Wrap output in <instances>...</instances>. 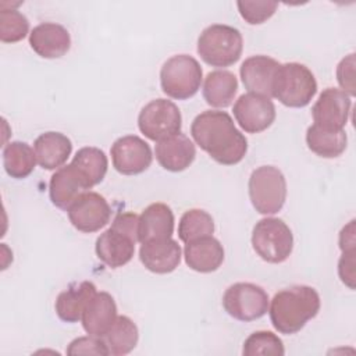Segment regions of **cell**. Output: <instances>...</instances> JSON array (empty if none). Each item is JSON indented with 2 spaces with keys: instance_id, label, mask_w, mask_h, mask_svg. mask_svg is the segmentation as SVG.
<instances>
[{
  "instance_id": "obj_1",
  "label": "cell",
  "mask_w": 356,
  "mask_h": 356,
  "mask_svg": "<svg viewBox=\"0 0 356 356\" xmlns=\"http://www.w3.org/2000/svg\"><path fill=\"white\" fill-rule=\"evenodd\" d=\"M191 135L202 150L222 165L238 164L248 152V139L225 111L206 110L197 114Z\"/></svg>"
},
{
  "instance_id": "obj_2",
  "label": "cell",
  "mask_w": 356,
  "mask_h": 356,
  "mask_svg": "<svg viewBox=\"0 0 356 356\" xmlns=\"http://www.w3.org/2000/svg\"><path fill=\"white\" fill-rule=\"evenodd\" d=\"M321 300L317 291L309 285H292L274 295L270 303V320L281 334L299 332L320 310Z\"/></svg>"
},
{
  "instance_id": "obj_3",
  "label": "cell",
  "mask_w": 356,
  "mask_h": 356,
  "mask_svg": "<svg viewBox=\"0 0 356 356\" xmlns=\"http://www.w3.org/2000/svg\"><path fill=\"white\" fill-rule=\"evenodd\" d=\"M139 216L132 211L118 213L108 229L96 239L95 250L100 261L110 268H118L131 261L138 242Z\"/></svg>"
},
{
  "instance_id": "obj_4",
  "label": "cell",
  "mask_w": 356,
  "mask_h": 356,
  "mask_svg": "<svg viewBox=\"0 0 356 356\" xmlns=\"http://www.w3.org/2000/svg\"><path fill=\"white\" fill-rule=\"evenodd\" d=\"M317 92L313 72L300 63L280 64L271 88V96L284 106L300 108L307 106Z\"/></svg>"
},
{
  "instance_id": "obj_5",
  "label": "cell",
  "mask_w": 356,
  "mask_h": 356,
  "mask_svg": "<svg viewBox=\"0 0 356 356\" xmlns=\"http://www.w3.org/2000/svg\"><path fill=\"white\" fill-rule=\"evenodd\" d=\"M242 49L243 39L239 29L225 24L209 25L197 39V53L211 67L235 64L241 58Z\"/></svg>"
},
{
  "instance_id": "obj_6",
  "label": "cell",
  "mask_w": 356,
  "mask_h": 356,
  "mask_svg": "<svg viewBox=\"0 0 356 356\" xmlns=\"http://www.w3.org/2000/svg\"><path fill=\"white\" fill-rule=\"evenodd\" d=\"M203 79V71L196 58L188 54L170 57L160 70V86L163 92L177 100H186L197 93Z\"/></svg>"
},
{
  "instance_id": "obj_7",
  "label": "cell",
  "mask_w": 356,
  "mask_h": 356,
  "mask_svg": "<svg viewBox=\"0 0 356 356\" xmlns=\"http://www.w3.org/2000/svg\"><path fill=\"white\" fill-rule=\"evenodd\" d=\"M249 197L260 214L278 213L286 200V179L274 165H260L249 177Z\"/></svg>"
},
{
  "instance_id": "obj_8",
  "label": "cell",
  "mask_w": 356,
  "mask_h": 356,
  "mask_svg": "<svg viewBox=\"0 0 356 356\" xmlns=\"http://www.w3.org/2000/svg\"><path fill=\"white\" fill-rule=\"evenodd\" d=\"M252 246L260 259L278 264L285 261L293 249L291 228L281 218L266 217L259 220L252 231Z\"/></svg>"
},
{
  "instance_id": "obj_9",
  "label": "cell",
  "mask_w": 356,
  "mask_h": 356,
  "mask_svg": "<svg viewBox=\"0 0 356 356\" xmlns=\"http://www.w3.org/2000/svg\"><path fill=\"white\" fill-rule=\"evenodd\" d=\"M182 117L178 106L167 99H154L145 104L138 115L139 131L159 142L181 132Z\"/></svg>"
},
{
  "instance_id": "obj_10",
  "label": "cell",
  "mask_w": 356,
  "mask_h": 356,
  "mask_svg": "<svg viewBox=\"0 0 356 356\" xmlns=\"http://www.w3.org/2000/svg\"><path fill=\"white\" fill-rule=\"evenodd\" d=\"M222 307L235 320L253 321L268 312V295L256 284L236 282L225 289Z\"/></svg>"
},
{
  "instance_id": "obj_11",
  "label": "cell",
  "mask_w": 356,
  "mask_h": 356,
  "mask_svg": "<svg viewBox=\"0 0 356 356\" xmlns=\"http://www.w3.org/2000/svg\"><path fill=\"white\" fill-rule=\"evenodd\" d=\"M113 167L122 175H138L146 171L153 160L150 146L136 135L118 138L110 149Z\"/></svg>"
},
{
  "instance_id": "obj_12",
  "label": "cell",
  "mask_w": 356,
  "mask_h": 356,
  "mask_svg": "<svg viewBox=\"0 0 356 356\" xmlns=\"http://www.w3.org/2000/svg\"><path fill=\"white\" fill-rule=\"evenodd\" d=\"M70 222L81 232H96L106 227L111 217V207L97 192H85L67 210Z\"/></svg>"
},
{
  "instance_id": "obj_13",
  "label": "cell",
  "mask_w": 356,
  "mask_h": 356,
  "mask_svg": "<svg viewBox=\"0 0 356 356\" xmlns=\"http://www.w3.org/2000/svg\"><path fill=\"white\" fill-rule=\"evenodd\" d=\"M232 111L236 122L248 134L263 132L275 120V106L270 97L250 92L238 97Z\"/></svg>"
},
{
  "instance_id": "obj_14",
  "label": "cell",
  "mask_w": 356,
  "mask_h": 356,
  "mask_svg": "<svg viewBox=\"0 0 356 356\" xmlns=\"http://www.w3.org/2000/svg\"><path fill=\"white\" fill-rule=\"evenodd\" d=\"M350 96L341 89H324L312 107L314 124L327 129H343L350 111Z\"/></svg>"
},
{
  "instance_id": "obj_15",
  "label": "cell",
  "mask_w": 356,
  "mask_h": 356,
  "mask_svg": "<svg viewBox=\"0 0 356 356\" xmlns=\"http://www.w3.org/2000/svg\"><path fill=\"white\" fill-rule=\"evenodd\" d=\"M92 186L88 179L72 164H67L56 170L49 182V196L51 203L63 210L68 207Z\"/></svg>"
},
{
  "instance_id": "obj_16",
  "label": "cell",
  "mask_w": 356,
  "mask_h": 356,
  "mask_svg": "<svg viewBox=\"0 0 356 356\" xmlns=\"http://www.w3.org/2000/svg\"><path fill=\"white\" fill-rule=\"evenodd\" d=\"M280 63L268 56L248 57L239 70L242 83L250 93L271 97V88Z\"/></svg>"
},
{
  "instance_id": "obj_17",
  "label": "cell",
  "mask_w": 356,
  "mask_h": 356,
  "mask_svg": "<svg viewBox=\"0 0 356 356\" xmlns=\"http://www.w3.org/2000/svg\"><path fill=\"white\" fill-rule=\"evenodd\" d=\"M29 44L43 58H60L70 50L71 36L60 24L42 22L31 31Z\"/></svg>"
},
{
  "instance_id": "obj_18",
  "label": "cell",
  "mask_w": 356,
  "mask_h": 356,
  "mask_svg": "<svg viewBox=\"0 0 356 356\" xmlns=\"http://www.w3.org/2000/svg\"><path fill=\"white\" fill-rule=\"evenodd\" d=\"M154 154L159 164L171 172H179L186 170L196 157V149L193 142L184 134L178 132L163 140H159L154 146Z\"/></svg>"
},
{
  "instance_id": "obj_19",
  "label": "cell",
  "mask_w": 356,
  "mask_h": 356,
  "mask_svg": "<svg viewBox=\"0 0 356 356\" xmlns=\"http://www.w3.org/2000/svg\"><path fill=\"white\" fill-rule=\"evenodd\" d=\"M142 264L152 273L168 274L181 263V248L171 238L142 243L139 249Z\"/></svg>"
},
{
  "instance_id": "obj_20",
  "label": "cell",
  "mask_w": 356,
  "mask_h": 356,
  "mask_svg": "<svg viewBox=\"0 0 356 356\" xmlns=\"http://www.w3.org/2000/svg\"><path fill=\"white\" fill-rule=\"evenodd\" d=\"M174 232V213L165 203L149 204L138 221V242L146 243L171 238Z\"/></svg>"
},
{
  "instance_id": "obj_21",
  "label": "cell",
  "mask_w": 356,
  "mask_h": 356,
  "mask_svg": "<svg viewBox=\"0 0 356 356\" xmlns=\"http://www.w3.org/2000/svg\"><path fill=\"white\" fill-rule=\"evenodd\" d=\"M117 318V305L108 292H96L88 302L81 321L89 335L104 337Z\"/></svg>"
},
{
  "instance_id": "obj_22",
  "label": "cell",
  "mask_w": 356,
  "mask_h": 356,
  "mask_svg": "<svg viewBox=\"0 0 356 356\" xmlns=\"http://www.w3.org/2000/svg\"><path fill=\"white\" fill-rule=\"evenodd\" d=\"M185 263L197 273H213L224 261V248L213 235L191 241L184 248Z\"/></svg>"
},
{
  "instance_id": "obj_23",
  "label": "cell",
  "mask_w": 356,
  "mask_h": 356,
  "mask_svg": "<svg viewBox=\"0 0 356 356\" xmlns=\"http://www.w3.org/2000/svg\"><path fill=\"white\" fill-rule=\"evenodd\" d=\"M33 150L38 164L44 170L60 168L71 156V139L56 131H49L39 135L33 142Z\"/></svg>"
},
{
  "instance_id": "obj_24",
  "label": "cell",
  "mask_w": 356,
  "mask_h": 356,
  "mask_svg": "<svg viewBox=\"0 0 356 356\" xmlns=\"http://www.w3.org/2000/svg\"><path fill=\"white\" fill-rule=\"evenodd\" d=\"M96 286L90 281L71 284L65 291L60 292L56 299V313L65 323H76L81 320L88 302L95 296Z\"/></svg>"
},
{
  "instance_id": "obj_25",
  "label": "cell",
  "mask_w": 356,
  "mask_h": 356,
  "mask_svg": "<svg viewBox=\"0 0 356 356\" xmlns=\"http://www.w3.org/2000/svg\"><path fill=\"white\" fill-rule=\"evenodd\" d=\"M238 90L236 76L227 70H216L207 74L203 83V97L211 107H228Z\"/></svg>"
},
{
  "instance_id": "obj_26",
  "label": "cell",
  "mask_w": 356,
  "mask_h": 356,
  "mask_svg": "<svg viewBox=\"0 0 356 356\" xmlns=\"http://www.w3.org/2000/svg\"><path fill=\"white\" fill-rule=\"evenodd\" d=\"M306 143L317 156L335 159L345 152L348 136L345 129H327L313 124L306 131Z\"/></svg>"
},
{
  "instance_id": "obj_27",
  "label": "cell",
  "mask_w": 356,
  "mask_h": 356,
  "mask_svg": "<svg viewBox=\"0 0 356 356\" xmlns=\"http://www.w3.org/2000/svg\"><path fill=\"white\" fill-rule=\"evenodd\" d=\"M36 163L35 150L26 142L14 140L3 149V167L11 178H26L33 171Z\"/></svg>"
},
{
  "instance_id": "obj_28",
  "label": "cell",
  "mask_w": 356,
  "mask_h": 356,
  "mask_svg": "<svg viewBox=\"0 0 356 356\" xmlns=\"http://www.w3.org/2000/svg\"><path fill=\"white\" fill-rule=\"evenodd\" d=\"M102 338L104 339L110 355L122 356L135 349L139 339V331L129 317L117 316L111 328Z\"/></svg>"
},
{
  "instance_id": "obj_29",
  "label": "cell",
  "mask_w": 356,
  "mask_h": 356,
  "mask_svg": "<svg viewBox=\"0 0 356 356\" xmlns=\"http://www.w3.org/2000/svg\"><path fill=\"white\" fill-rule=\"evenodd\" d=\"M79 172L88 179L89 185L93 188L95 185L100 184L106 177L108 161L104 152L95 146H85L81 147L72 161H71Z\"/></svg>"
},
{
  "instance_id": "obj_30",
  "label": "cell",
  "mask_w": 356,
  "mask_h": 356,
  "mask_svg": "<svg viewBox=\"0 0 356 356\" xmlns=\"http://www.w3.org/2000/svg\"><path fill=\"white\" fill-rule=\"evenodd\" d=\"M213 232L214 220L206 210L191 209L185 211L179 218L178 236L185 243L203 236H210Z\"/></svg>"
},
{
  "instance_id": "obj_31",
  "label": "cell",
  "mask_w": 356,
  "mask_h": 356,
  "mask_svg": "<svg viewBox=\"0 0 356 356\" xmlns=\"http://www.w3.org/2000/svg\"><path fill=\"white\" fill-rule=\"evenodd\" d=\"M29 32L28 18L15 8H1L0 11V40L15 43L22 40Z\"/></svg>"
},
{
  "instance_id": "obj_32",
  "label": "cell",
  "mask_w": 356,
  "mask_h": 356,
  "mask_svg": "<svg viewBox=\"0 0 356 356\" xmlns=\"http://www.w3.org/2000/svg\"><path fill=\"white\" fill-rule=\"evenodd\" d=\"M242 353L246 356H259V355H278L285 353L284 343L278 335L271 331H254L250 334L245 342Z\"/></svg>"
},
{
  "instance_id": "obj_33",
  "label": "cell",
  "mask_w": 356,
  "mask_h": 356,
  "mask_svg": "<svg viewBox=\"0 0 356 356\" xmlns=\"http://www.w3.org/2000/svg\"><path fill=\"white\" fill-rule=\"evenodd\" d=\"M241 17L250 25L266 22L277 11V1H236Z\"/></svg>"
},
{
  "instance_id": "obj_34",
  "label": "cell",
  "mask_w": 356,
  "mask_h": 356,
  "mask_svg": "<svg viewBox=\"0 0 356 356\" xmlns=\"http://www.w3.org/2000/svg\"><path fill=\"white\" fill-rule=\"evenodd\" d=\"M67 355H110L108 348L102 337L86 335L75 338L67 348Z\"/></svg>"
},
{
  "instance_id": "obj_35",
  "label": "cell",
  "mask_w": 356,
  "mask_h": 356,
  "mask_svg": "<svg viewBox=\"0 0 356 356\" xmlns=\"http://www.w3.org/2000/svg\"><path fill=\"white\" fill-rule=\"evenodd\" d=\"M355 54L350 53L337 67V79L345 93L355 95Z\"/></svg>"
},
{
  "instance_id": "obj_36",
  "label": "cell",
  "mask_w": 356,
  "mask_h": 356,
  "mask_svg": "<svg viewBox=\"0 0 356 356\" xmlns=\"http://www.w3.org/2000/svg\"><path fill=\"white\" fill-rule=\"evenodd\" d=\"M338 274L345 285L350 289L355 288V250L342 252L338 263Z\"/></svg>"
},
{
  "instance_id": "obj_37",
  "label": "cell",
  "mask_w": 356,
  "mask_h": 356,
  "mask_svg": "<svg viewBox=\"0 0 356 356\" xmlns=\"http://www.w3.org/2000/svg\"><path fill=\"white\" fill-rule=\"evenodd\" d=\"M355 220H352L346 227L341 229L339 234V248L342 252L355 250Z\"/></svg>"
}]
</instances>
